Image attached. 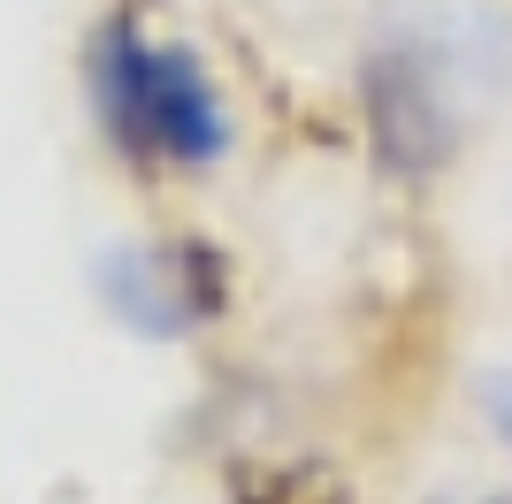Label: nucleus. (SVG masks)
Instances as JSON below:
<instances>
[{
  "mask_svg": "<svg viewBox=\"0 0 512 504\" xmlns=\"http://www.w3.org/2000/svg\"><path fill=\"white\" fill-rule=\"evenodd\" d=\"M85 100L130 168H214L230 153V107L199 54L146 39L130 16H107L85 39Z\"/></svg>",
  "mask_w": 512,
  "mask_h": 504,
  "instance_id": "obj_1",
  "label": "nucleus"
},
{
  "mask_svg": "<svg viewBox=\"0 0 512 504\" xmlns=\"http://www.w3.org/2000/svg\"><path fill=\"white\" fill-rule=\"evenodd\" d=\"M237 504H344V482L321 466H237Z\"/></svg>",
  "mask_w": 512,
  "mask_h": 504,
  "instance_id": "obj_4",
  "label": "nucleus"
},
{
  "mask_svg": "<svg viewBox=\"0 0 512 504\" xmlns=\"http://www.w3.org/2000/svg\"><path fill=\"white\" fill-rule=\"evenodd\" d=\"M92 283H100L107 314L123 321V329L161 336V344L222 321V306H230V260H222V245H207V237L115 245Z\"/></svg>",
  "mask_w": 512,
  "mask_h": 504,
  "instance_id": "obj_2",
  "label": "nucleus"
},
{
  "mask_svg": "<svg viewBox=\"0 0 512 504\" xmlns=\"http://www.w3.org/2000/svg\"><path fill=\"white\" fill-rule=\"evenodd\" d=\"M482 504H512V497H482Z\"/></svg>",
  "mask_w": 512,
  "mask_h": 504,
  "instance_id": "obj_6",
  "label": "nucleus"
},
{
  "mask_svg": "<svg viewBox=\"0 0 512 504\" xmlns=\"http://www.w3.org/2000/svg\"><path fill=\"white\" fill-rule=\"evenodd\" d=\"M367 123H375V146L383 168L398 176H428V168L451 153V107H444V77L421 46H375L367 54Z\"/></svg>",
  "mask_w": 512,
  "mask_h": 504,
  "instance_id": "obj_3",
  "label": "nucleus"
},
{
  "mask_svg": "<svg viewBox=\"0 0 512 504\" xmlns=\"http://www.w3.org/2000/svg\"><path fill=\"white\" fill-rule=\"evenodd\" d=\"M482 405H490V428L512 443V375H490V382H482Z\"/></svg>",
  "mask_w": 512,
  "mask_h": 504,
  "instance_id": "obj_5",
  "label": "nucleus"
}]
</instances>
